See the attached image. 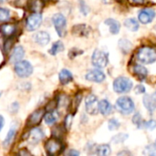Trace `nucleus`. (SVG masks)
<instances>
[{"mask_svg":"<svg viewBox=\"0 0 156 156\" xmlns=\"http://www.w3.org/2000/svg\"><path fill=\"white\" fill-rule=\"evenodd\" d=\"M115 108L122 114L129 115L132 112H133V111L135 109V105H134L133 101L130 97L123 96L117 100V101L115 103Z\"/></svg>","mask_w":156,"mask_h":156,"instance_id":"f257e3e1","label":"nucleus"},{"mask_svg":"<svg viewBox=\"0 0 156 156\" xmlns=\"http://www.w3.org/2000/svg\"><path fill=\"white\" fill-rule=\"evenodd\" d=\"M137 58L143 64H151L156 60V50L150 47H142L137 52Z\"/></svg>","mask_w":156,"mask_h":156,"instance_id":"f03ea898","label":"nucleus"},{"mask_svg":"<svg viewBox=\"0 0 156 156\" xmlns=\"http://www.w3.org/2000/svg\"><path fill=\"white\" fill-rule=\"evenodd\" d=\"M113 90L117 93L129 92L133 88V81L126 77H118L112 84Z\"/></svg>","mask_w":156,"mask_h":156,"instance_id":"7ed1b4c3","label":"nucleus"},{"mask_svg":"<svg viewBox=\"0 0 156 156\" xmlns=\"http://www.w3.org/2000/svg\"><path fill=\"white\" fill-rule=\"evenodd\" d=\"M15 71L20 78H27L33 72L32 65L26 60H20L15 64Z\"/></svg>","mask_w":156,"mask_h":156,"instance_id":"20e7f679","label":"nucleus"},{"mask_svg":"<svg viewBox=\"0 0 156 156\" xmlns=\"http://www.w3.org/2000/svg\"><path fill=\"white\" fill-rule=\"evenodd\" d=\"M52 21L54 24V27L56 28V31L59 37H64L66 35V27H67V20L66 17L60 14H55L52 17Z\"/></svg>","mask_w":156,"mask_h":156,"instance_id":"39448f33","label":"nucleus"},{"mask_svg":"<svg viewBox=\"0 0 156 156\" xmlns=\"http://www.w3.org/2000/svg\"><path fill=\"white\" fill-rule=\"evenodd\" d=\"M91 61L93 66H95L96 68H100V69L105 68L108 65V61H109L108 54L105 53L104 51L96 49L92 54Z\"/></svg>","mask_w":156,"mask_h":156,"instance_id":"423d86ee","label":"nucleus"},{"mask_svg":"<svg viewBox=\"0 0 156 156\" xmlns=\"http://www.w3.org/2000/svg\"><path fill=\"white\" fill-rule=\"evenodd\" d=\"M85 108L86 112L90 115H96L99 112V101L98 98L93 95L90 94L85 99Z\"/></svg>","mask_w":156,"mask_h":156,"instance_id":"0eeeda50","label":"nucleus"},{"mask_svg":"<svg viewBox=\"0 0 156 156\" xmlns=\"http://www.w3.org/2000/svg\"><path fill=\"white\" fill-rule=\"evenodd\" d=\"M63 146L61 143L57 139H50L45 144V149L48 155H56L60 153Z\"/></svg>","mask_w":156,"mask_h":156,"instance_id":"6e6552de","label":"nucleus"},{"mask_svg":"<svg viewBox=\"0 0 156 156\" xmlns=\"http://www.w3.org/2000/svg\"><path fill=\"white\" fill-rule=\"evenodd\" d=\"M41 22H42V16L38 13H34L30 15L27 19L26 22L27 28L30 31H34L39 27Z\"/></svg>","mask_w":156,"mask_h":156,"instance_id":"1a4fd4ad","label":"nucleus"},{"mask_svg":"<svg viewBox=\"0 0 156 156\" xmlns=\"http://www.w3.org/2000/svg\"><path fill=\"white\" fill-rule=\"evenodd\" d=\"M155 11L152 8H144L142 9L138 14V19L143 24L151 23L155 17Z\"/></svg>","mask_w":156,"mask_h":156,"instance_id":"9d476101","label":"nucleus"},{"mask_svg":"<svg viewBox=\"0 0 156 156\" xmlns=\"http://www.w3.org/2000/svg\"><path fill=\"white\" fill-rule=\"evenodd\" d=\"M105 78H106L105 74L98 69L89 71L85 76V79L87 80L92 81V82H97V83L102 82L105 80Z\"/></svg>","mask_w":156,"mask_h":156,"instance_id":"9b49d317","label":"nucleus"},{"mask_svg":"<svg viewBox=\"0 0 156 156\" xmlns=\"http://www.w3.org/2000/svg\"><path fill=\"white\" fill-rule=\"evenodd\" d=\"M43 138H44V133L39 128H34L33 130H31L28 135V141L30 144H33L39 143Z\"/></svg>","mask_w":156,"mask_h":156,"instance_id":"f8f14e48","label":"nucleus"},{"mask_svg":"<svg viewBox=\"0 0 156 156\" xmlns=\"http://www.w3.org/2000/svg\"><path fill=\"white\" fill-rule=\"evenodd\" d=\"M34 41L36 43H37L38 45H41V46H45L47 44L49 43L50 41V36L48 32L46 31H39V32H37L34 37Z\"/></svg>","mask_w":156,"mask_h":156,"instance_id":"ddd939ff","label":"nucleus"},{"mask_svg":"<svg viewBox=\"0 0 156 156\" xmlns=\"http://www.w3.org/2000/svg\"><path fill=\"white\" fill-rule=\"evenodd\" d=\"M143 102L144 107L149 112H154V110H156V92L153 94L145 95L143 100Z\"/></svg>","mask_w":156,"mask_h":156,"instance_id":"4468645a","label":"nucleus"},{"mask_svg":"<svg viewBox=\"0 0 156 156\" xmlns=\"http://www.w3.org/2000/svg\"><path fill=\"white\" fill-rule=\"evenodd\" d=\"M45 114V111L43 109H39L36 112H34L28 118V124L30 126H35L37 124H38L41 120L43 119Z\"/></svg>","mask_w":156,"mask_h":156,"instance_id":"2eb2a0df","label":"nucleus"},{"mask_svg":"<svg viewBox=\"0 0 156 156\" xmlns=\"http://www.w3.org/2000/svg\"><path fill=\"white\" fill-rule=\"evenodd\" d=\"M25 56V50L21 46H17L14 48L11 57H10V61L13 63H16L20 60H22V58Z\"/></svg>","mask_w":156,"mask_h":156,"instance_id":"dca6fc26","label":"nucleus"},{"mask_svg":"<svg viewBox=\"0 0 156 156\" xmlns=\"http://www.w3.org/2000/svg\"><path fill=\"white\" fill-rule=\"evenodd\" d=\"M112 105L107 100H101L99 102V112L104 116L110 115L112 112Z\"/></svg>","mask_w":156,"mask_h":156,"instance_id":"f3484780","label":"nucleus"},{"mask_svg":"<svg viewBox=\"0 0 156 156\" xmlns=\"http://www.w3.org/2000/svg\"><path fill=\"white\" fill-rule=\"evenodd\" d=\"M133 72L140 80H145L146 77H147V74H148V71H147L146 68L142 66V65H135V66H133Z\"/></svg>","mask_w":156,"mask_h":156,"instance_id":"a211bd4d","label":"nucleus"},{"mask_svg":"<svg viewBox=\"0 0 156 156\" xmlns=\"http://www.w3.org/2000/svg\"><path fill=\"white\" fill-rule=\"evenodd\" d=\"M105 24L110 27V31H111L112 34L116 35V34H118L120 32L121 24L117 20H115L113 18H108V19L105 20Z\"/></svg>","mask_w":156,"mask_h":156,"instance_id":"6ab92c4d","label":"nucleus"},{"mask_svg":"<svg viewBox=\"0 0 156 156\" xmlns=\"http://www.w3.org/2000/svg\"><path fill=\"white\" fill-rule=\"evenodd\" d=\"M58 79H59V81H60V83L62 85H66V84H69L70 81H72L73 76H72V74H71V72L69 70L64 69L59 72Z\"/></svg>","mask_w":156,"mask_h":156,"instance_id":"aec40b11","label":"nucleus"},{"mask_svg":"<svg viewBox=\"0 0 156 156\" xmlns=\"http://www.w3.org/2000/svg\"><path fill=\"white\" fill-rule=\"evenodd\" d=\"M124 26L126 28H128L129 30L135 32L139 29V23L136 19L134 18H128L125 20L124 22Z\"/></svg>","mask_w":156,"mask_h":156,"instance_id":"412c9836","label":"nucleus"},{"mask_svg":"<svg viewBox=\"0 0 156 156\" xmlns=\"http://www.w3.org/2000/svg\"><path fill=\"white\" fill-rule=\"evenodd\" d=\"M88 29L87 27L82 24V25H77L72 28V34L78 35V36H86L88 34Z\"/></svg>","mask_w":156,"mask_h":156,"instance_id":"4be33fe9","label":"nucleus"},{"mask_svg":"<svg viewBox=\"0 0 156 156\" xmlns=\"http://www.w3.org/2000/svg\"><path fill=\"white\" fill-rule=\"evenodd\" d=\"M15 26L14 25H11V24H5V25H2L0 27V30L2 32L3 35L5 36H11L14 32H15Z\"/></svg>","mask_w":156,"mask_h":156,"instance_id":"5701e85b","label":"nucleus"},{"mask_svg":"<svg viewBox=\"0 0 156 156\" xmlns=\"http://www.w3.org/2000/svg\"><path fill=\"white\" fill-rule=\"evenodd\" d=\"M63 49H64V45H63V43H62L61 41H57V42H55V43L52 45L51 48L49 49V54L55 56V55H57L58 52L63 51Z\"/></svg>","mask_w":156,"mask_h":156,"instance_id":"b1692460","label":"nucleus"},{"mask_svg":"<svg viewBox=\"0 0 156 156\" xmlns=\"http://www.w3.org/2000/svg\"><path fill=\"white\" fill-rule=\"evenodd\" d=\"M96 154L100 156H108L111 154V147L108 144L99 145L96 149Z\"/></svg>","mask_w":156,"mask_h":156,"instance_id":"393cba45","label":"nucleus"},{"mask_svg":"<svg viewBox=\"0 0 156 156\" xmlns=\"http://www.w3.org/2000/svg\"><path fill=\"white\" fill-rule=\"evenodd\" d=\"M15 135H16V128L12 127L9 130V132L7 133V135L5 136V139L4 140L3 144H4L5 147H7V146H9L11 144V143L13 142V140L15 138Z\"/></svg>","mask_w":156,"mask_h":156,"instance_id":"a878e982","label":"nucleus"},{"mask_svg":"<svg viewBox=\"0 0 156 156\" xmlns=\"http://www.w3.org/2000/svg\"><path fill=\"white\" fill-rule=\"evenodd\" d=\"M44 121L48 125H53L57 121V117L55 116L53 112H48L44 115Z\"/></svg>","mask_w":156,"mask_h":156,"instance_id":"bb28decb","label":"nucleus"},{"mask_svg":"<svg viewBox=\"0 0 156 156\" xmlns=\"http://www.w3.org/2000/svg\"><path fill=\"white\" fill-rule=\"evenodd\" d=\"M144 154L147 156H156V144L147 145L144 148Z\"/></svg>","mask_w":156,"mask_h":156,"instance_id":"cd10ccee","label":"nucleus"},{"mask_svg":"<svg viewBox=\"0 0 156 156\" xmlns=\"http://www.w3.org/2000/svg\"><path fill=\"white\" fill-rule=\"evenodd\" d=\"M133 122L138 128H140V129L144 128V119L142 118V116H141L140 113H135V115H134L133 118Z\"/></svg>","mask_w":156,"mask_h":156,"instance_id":"c85d7f7f","label":"nucleus"},{"mask_svg":"<svg viewBox=\"0 0 156 156\" xmlns=\"http://www.w3.org/2000/svg\"><path fill=\"white\" fill-rule=\"evenodd\" d=\"M10 18V11L6 8L0 7V21H6Z\"/></svg>","mask_w":156,"mask_h":156,"instance_id":"c756f323","label":"nucleus"},{"mask_svg":"<svg viewBox=\"0 0 156 156\" xmlns=\"http://www.w3.org/2000/svg\"><path fill=\"white\" fill-rule=\"evenodd\" d=\"M144 128L147 129V130H150V131H153L156 128V121L155 120H150V121H147V122H144Z\"/></svg>","mask_w":156,"mask_h":156,"instance_id":"7c9ffc66","label":"nucleus"},{"mask_svg":"<svg viewBox=\"0 0 156 156\" xmlns=\"http://www.w3.org/2000/svg\"><path fill=\"white\" fill-rule=\"evenodd\" d=\"M108 126H109V129H110L111 131H114V130L119 129V127H120V122H119V121H118L117 119H112V120H110Z\"/></svg>","mask_w":156,"mask_h":156,"instance_id":"2f4dec72","label":"nucleus"},{"mask_svg":"<svg viewBox=\"0 0 156 156\" xmlns=\"http://www.w3.org/2000/svg\"><path fill=\"white\" fill-rule=\"evenodd\" d=\"M80 12H81L83 15H87V14L90 12L89 6L86 5V3H85L83 0H80Z\"/></svg>","mask_w":156,"mask_h":156,"instance_id":"473e14b6","label":"nucleus"},{"mask_svg":"<svg viewBox=\"0 0 156 156\" xmlns=\"http://www.w3.org/2000/svg\"><path fill=\"white\" fill-rule=\"evenodd\" d=\"M127 138H128V135H126V134H124V133H121V134L116 135V136L112 139V141H114L115 144H118V143H122V142H124Z\"/></svg>","mask_w":156,"mask_h":156,"instance_id":"72a5a7b5","label":"nucleus"},{"mask_svg":"<svg viewBox=\"0 0 156 156\" xmlns=\"http://www.w3.org/2000/svg\"><path fill=\"white\" fill-rule=\"evenodd\" d=\"M72 120H73V116L71 114H69L66 119H65V126L67 127V129H69L71 127V123H72Z\"/></svg>","mask_w":156,"mask_h":156,"instance_id":"f704fd0d","label":"nucleus"},{"mask_svg":"<svg viewBox=\"0 0 156 156\" xmlns=\"http://www.w3.org/2000/svg\"><path fill=\"white\" fill-rule=\"evenodd\" d=\"M134 91H135V93H137V94H143V93L145 92V88H144V86H143L142 84H140V85H137V86L135 87Z\"/></svg>","mask_w":156,"mask_h":156,"instance_id":"c9c22d12","label":"nucleus"},{"mask_svg":"<svg viewBox=\"0 0 156 156\" xmlns=\"http://www.w3.org/2000/svg\"><path fill=\"white\" fill-rule=\"evenodd\" d=\"M80 154V153L79 152H77V151H75V150H70L69 153H68V155H79Z\"/></svg>","mask_w":156,"mask_h":156,"instance_id":"e433bc0d","label":"nucleus"},{"mask_svg":"<svg viewBox=\"0 0 156 156\" xmlns=\"http://www.w3.org/2000/svg\"><path fill=\"white\" fill-rule=\"evenodd\" d=\"M3 126H4V118H3V116L0 115V131L2 130Z\"/></svg>","mask_w":156,"mask_h":156,"instance_id":"4c0bfd02","label":"nucleus"},{"mask_svg":"<svg viewBox=\"0 0 156 156\" xmlns=\"http://www.w3.org/2000/svg\"><path fill=\"white\" fill-rule=\"evenodd\" d=\"M133 2L135 4H144V0H133Z\"/></svg>","mask_w":156,"mask_h":156,"instance_id":"58836bf2","label":"nucleus"},{"mask_svg":"<svg viewBox=\"0 0 156 156\" xmlns=\"http://www.w3.org/2000/svg\"><path fill=\"white\" fill-rule=\"evenodd\" d=\"M5 0H0V3H3V2H5Z\"/></svg>","mask_w":156,"mask_h":156,"instance_id":"ea45409f","label":"nucleus"}]
</instances>
